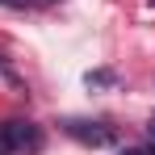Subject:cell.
I'll return each mask as SVG.
<instances>
[{
	"mask_svg": "<svg viewBox=\"0 0 155 155\" xmlns=\"http://www.w3.org/2000/svg\"><path fill=\"white\" fill-rule=\"evenodd\" d=\"M38 147H42V126L38 122H21V117L0 122V155H29Z\"/></svg>",
	"mask_w": 155,
	"mask_h": 155,
	"instance_id": "1",
	"label": "cell"
},
{
	"mask_svg": "<svg viewBox=\"0 0 155 155\" xmlns=\"http://www.w3.org/2000/svg\"><path fill=\"white\" fill-rule=\"evenodd\" d=\"M63 134H71L76 143H84V147H109L117 134H113V126H105V122H84V117H67L63 122Z\"/></svg>",
	"mask_w": 155,
	"mask_h": 155,
	"instance_id": "2",
	"label": "cell"
},
{
	"mask_svg": "<svg viewBox=\"0 0 155 155\" xmlns=\"http://www.w3.org/2000/svg\"><path fill=\"white\" fill-rule=\"evenodd\" d=\"M88 84H97V88H105V84H113V71H88Z\"/></svg>",
	"mask_w": 155,
	"mask_h": 155,
	"instance_id": "3",
	"label": "cell"
},
{
	"mask_svg": "<svg viewBox=\"0 0 155 155\" xmlns=\"http://www.w3.org/2000/svg\"><path fill=\"white\" fill-rule=\"evenodd\" d=\"M117 155H155V143H138V147H122Z\"/></svg>",
	"mask_w": 155,
	"mask_h": 155,
	"instance_id": "4",
	"label": "cell"
},
{
	"mask_svg": "<svg viewBox=\"0 0 155 155\" xmlns=\"http://www.w3.org/2000/svg\"><path fill=\"white\" fill-rule=\"evenodd\" d=\"M34 4H38V0H0V8H17V13H25Z\"/></svg>",
	"mask_w": 155,
	"mask_h": 155,
	"instance_id": "5",
	"label": "cell"
},
{
	"mask_svg": "<svg viewBox=\"0 0 155 155\" xmlns=\"http://www.w3.org/2000/svg\"><path fill=\"white\" fill-rule=\"evenodd\" d=\"M0 76L8 80V84H17V76H13V71H8V63H4V59H0Z\"/></svg>",
	"mask_w": 155,
	"mask_h": 155,
	"instance_id": "6",
	"label": "cell"
},
{
	"mask_svg": "<svg viewBox=\"0 0 155 155\" xmlns=\"http://www.w3.org/2000/svg\"><path fill=\"white\" fill-rule=\"evenodd\" d=\"M147 138L155 143V113H151V122H147Z\"/></svg>",
	"mask_w": 155,
	"mask_h": 155,
	"instance_id": "7",
	"label": "cell"
}]
</instances>
